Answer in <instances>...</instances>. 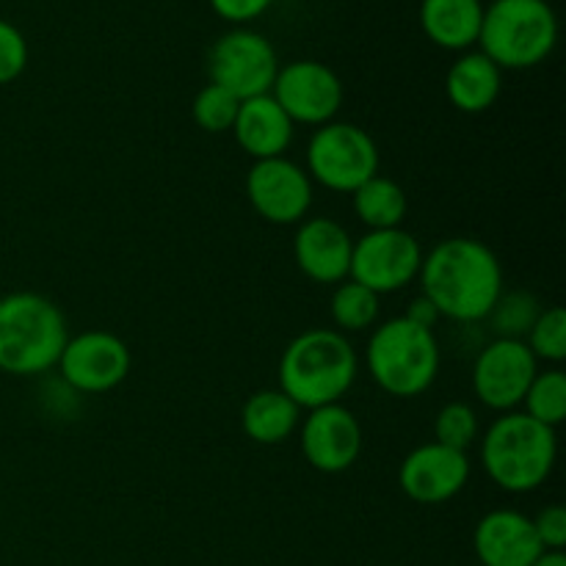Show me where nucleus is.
<instances>
[{
	"label": "nucleus",
	"instance_id": "obj_1",
	"mask_svg": "<svg viewBox=\"0 0 566 566\" xmlns=\"http://www.w3.org/2000/svg\"><path fill=\"white\" fill-rule=\"evenodd\" d=\"M420 293L440 318L457 324L486 321L503 293L497 254L475 238H446L420 263Z\"/></svg>",
	"mask_w": 566,
	"mask_h": 566
},
{
	"label": "nucleus",
	"instance_id": "obj_2",
	"mask_svg": "<svg viewBox=\"0 0 566 566\" xmlns=\"http://www.w3.org/2000/svg\"><path fill=\"white\" fill-rule=\"evenodd\" d=\"M359 374V357L352 340L337 329L302 332L280 357V390L298 409L340 403Z\"/></svg>",
	"mask_w": 566,
	"mask_h": 566
},
{
	"label": "nucleus",
	"instance_id": "obj_3",
	"mask_svg": "<svg viewBox=\"0 0 566 566\" xmlns=\"http://www.w3.org/2000/svg\"><path fill=\"white\" fill-rule=\"evenodd\" d=\"M556 429L525 412H503L481 437V468L495 486L512 495L536 492L556 468Z\"/></svg>",
	"mask_w": 566,
	"mask_h": 566
},
{
	"label": "nucleus",
	"instance_id": "obj_4",
	"mask_svg": "<svg viewBox=\"0 0 566 566\" xmlns=\"http://www.w3.org/2000/svg\"><path fill=\"white\" fill-rule=\"evenodd\" d=\"M70 332L55 302L33 291L0 296V370L9 376H39L59 365Z\"/></svg>",
	"mask_w": 566,
	"mask_h": 566
},
{
	"label": "nucleus",
	"instance_id": "obj_5",
	"mask_svg": "<svg viewBox=\"0 0 566 566\" xmlns=\"http://www.w3.org/2000/svg\"><path fill=\"white\" fill-rule=\"evenodd\" d=\"M368 374L392 398H418L440 374V343L434 329L412 324L403 315L370 332Z\"/></svg>",
	"mask_w": 566,
	"mask_h": 566
},
{
	"label": "nucleus",
	"instance_id": "obj_6",
	"mask_svg": "<svg viewBox=\"0 0 566 566\" xmlns=\"http://www.w3.org/2000/svg\"><path fill=\"white\" fill-rule=\"evenodd\" d=\"M558 20L547 0H492L484 6L481 53L501 70H531L556 50Z\"/></svg>",
	"mask_w": 566,
	"mask_h": 566
},
{
	"label": "nucleus",
	"instance_id": "obj_7",
	"mask_svg": "<svg viewBox=\"0 0 566 566\" xmlns=\"http://www.w3.org/2000/svg\"><path fill=\"white\" fill-rule=\"evenodd\" d=\"M310 180L335 193H354L379 175V147L354 122H326L307 142Z\"/></svg>",
	"mask_w": 566,
	"mask_h": 566
},
{
	"label": "nucleus",
	"instance_id": "obj_8",
	"mask_svg": "<svg viewBox=\"0 0 566 566\" xmlns=\"http://www.w3.org/2000/svg\"><path fill=\"white\" fill-rule=\"evenodd\" d=\"M280 72L276 50L263 33L249 28H232L216 39L208 53L210 83L230 92L235 99H252L271 94Z\"/></svg>",
	"mask_w": 566,
	"mask_h": 566
},
{
	"label": "nucleus",
	"instance_id": "obj_9",
	"mask_svg": "<svg viewBox=\"0 0 566 566\" xmlns=\"http://www.w3.org/2000/svg\"><path fill=\"white\" fill-rule=\"evenodd\" d=\"M423 249L418 238L403 227L396 230H368L352 249L348 280L359 282L376 296L398 293L412 285L420 274Z\"/></svg>",
	"mask_w": 566,
	"mask_h": 566
},
{
	"label": "nucleus",
	"instance_id": "obj_10",
	"mask_svg": "<svg viewBox=\"0 0 566 566\" xmlns=\"http://www.w3.org/2000/svg\"><path fill=\"white\" fill-rule=\"evenodd\" d=\"M130 365V348L119 335L108 329H86L66 340L55 368L75 392L103 396L127 379Z\"/></svg>",
	"mask_w": 566,
	"mask_h": 566
},
{
	"label": "nucleus",
	"instance_id": "obj_11",
	"mask_svg": "<svg viewBox=\"0 0 566 566\" xmlns=\"http://www.w3.org/2000/svg\"><path fill=\"white\" fill-rule=\"evenodd\" d=\"M539 374V359L525 340L495 337L473 363V392L492 412H517L531 381Z\"/></svg>",
	"mask_w": 566,
	"mask_h": 566
},
{
	"label": "nucleus",
	"instance_id": "obj_12",
	"mask_svg": "<svg viewBox=\"0 0 566 566\" xmlns=\"http://www.w3.org/2000/svg\"><path fill=\"white\" fill-rule=\"evenodd\" d=\"M271 97L291 116L293 125L298 122V125L321 127L326 122H335L346 99V88L332 66L304 59L280 66Z\"/></svg>",
	"mask_w": 566,
	"mask_h": 566
},
{
	"label": "nucleus",
	"instance_id": "obj_13",
	"mask_svg": "<svg viewBox=\"0 0 566 566\" xmlns=\"http://www.w3.org/2000/svg\"><path fill=\"white\" fill-rule=\"evenodd\" d=\"M247 199L269 224H302L313 208V180L285 155L254 160L247 171Z\"/></svg>",
	"mask_w": 566,
	"mask_h": 566
},
{
	"label": "nucleus",
	"instance_id": "obj_14",
	"mask_svg": "<svg viewBox=\"0 0 566 566\" xmlns=\"http://www.w3.org/2000/svg\"><path fill=\"white\" fill-rule=\"evenodd\" d=\"M470 481V457L440 442H423L403 457L398 486L420 506H440L453 501Z\"/></svg>",
	"mask_w": 566,
	"mask_h": 566
},
{
	"label": "nucleus",
	"instance_id": "obj_15",
	"mask_svg": "<svg viewBox=\"0 0 566 566\" xmlns=\"http://www.w3.org/2000/svg\"><path fill=\"white\" fill-rule=\"evenodd\" d=\"M302 453L324 475L346 473L363 453V426L343 403L310 409L302 423Z\"/></svg>",
	"mask_w": 566,
	"mask_h": 566
},
{
	"label": "nucleus",
	"instance_id": "obj_16",
	"mask_svg": "<svg viewBox=\"0 0 566 566\" xmlns=\"http://www.w3.org/2000/svg\"><path fill=\"white\" fill-rule=\"evenodd\" d=\"M352 249L354 241L348 230L329 216L304 219L293 238V260L315 285H340L348 280Z\"/></svg>",
	"mask_w": 566,
	"mask_h": 566
},
{
	"label": "nucleus",
	"instance_id": "obj_17",
	"mask_svg": "<svg viewBox=\"0 0 566 566\" xmlns=\"http://www.w3.org/2000/svg\"><path fill=\"white\" fill-rule=\"evenodd\" d=\"M473 551L481 566H531L545 553L528 514L495 509L475 525Z\"/></svg>",
	"mask_w": 566,
	"mask_h": 566
},
{
	"label": "nucleus",
	"instance_id": "obj_18",
	"mask_svg": "<svg viewBox=\"0 0 566 566\" xmlns=\"http://www.w3.org/2000/svg\"><path fill=\"white\" fill-rule=\"evenodd\" d=\"M232 133H235L238 147L252 160L280 158L293 142V122L271 94H260V97L243 99Z\"/></svg>",
	"mask_w": 566,
	"mask_h": 566
},
{
	"label": "nucleus",
	"instance_id": "obj_19",
	"mask_svg": "<svg viewBox=\"0 0 566 566\" xmlns=\"http://www.w3.org/2000/svg\"><path fill=\"white\" fill-rule=\"evenodd\" d=\"M503 88V70L481 50H468L451 64L446 75L448 103L462 114H484L497 103Z\"/></svg>",
	"mask_w": 566,
	"mask_h": 566
},
{
	"label": "nucleus",
	"instance_id": "obj_20",
	"mask_svg": "<svg viewBox=\"0 0 566 566\" xmlns=\"http://www.w3.org/2000/svg\"><path fill=\"white\" fill-rule=\"evenodd\" d=\"M484 3L481 0H423L420 28L437 48L451 53H468L479 44Z\"/></svg>",
	"mask_w": 566,
	"mask_h": 566
},
{
	"label": "nucleus",
	"instance_id": "obj_21",
	"mask_svg": "<svg viewBox=\"0 0 566 566\" xmlns=\"http://www.w3.org/2000/svg\"><path fill=\"white\" fill-rule=\"evenodd\" d=\"M298 423H302V409L280 387L252 392L241 409L243 434L258 446H280L291 440Z\"/></svg>",
	"mask_w": 566,
	"mask_h": 566
},
{
	"label": "nucleus",
	"instance_id": "obj_22",
	"mask_svg": "<svg viewBox=\"0 0 566 566\" xmlns=\"http://www.w3.org/2000/svg\"><path fill=\"white\" fill-rule=\"evenodd\" d=\"M352 205L354 216L368 230H396V227H403L409 213L407 191L385 175H376L368 182H363L352 193Z\"/></svg>",
	"mask_w": 566,
	"mask_h": 566
},
{
	"label": "nucleus",
	"instance_id": "obj_23",
	"mask_svg": "<svg viewBox=\"0 0 566 566\" xmlns=\"http://www.w3.org/2000/svg\"><path fill=\"white\" fill-rule=\"evenodd\" d=\"M329 313L340 335L365 332L379 318V296L374 291H368V287L359 285V282L343 280L335 287V293H332Z\"/></svg>",
	"mask_w": 566,
	"mask_h": 566
},
{
	"label": "nucleus",
	"instance_id": "obj_24",
	"mask_svg": "<svg viewBox=\"0 0 566 566\" xmlns=\"http://www.w3.org/2000/svg\"><path fill=\"white\" fill-rule=\"evenodd\" d=\"M523 407L528 418L536 423L558 429L566 418V374L562 368L539 370L531 381L528 392L523 398Z\"/></svg>",
	"mask_w": 566,
	"mask_h": 566
},
{
	"label": "nucleus",
	"instance_id": "obj_25",
	"mask_svg": "<svg viewBox=\"0 0 566 566\" xmlns=\"http://www.w3.org/2000/svg\"><path fill=\"white\" fill-rule=\"evenodd\" d=\"M542 313L539 302H536L534 293L528 291H512L501 293L497 304L492 307V313L486 315V321H492V329L495 337H512V340H525L528 329L534 326L536 315Z\"/></svg>",
	"mask_w": 566,
	"mask_h": 566
},
{
	"label": "nucleus",
	"instance_id": "obj_26",
	"mask_svg": "<svg viewBox=\"0 0 566 566\" xmlns=\"http://www.w3.org/2000/svg\"><path fill=\"white\" fill-rule=\"evenodd\" d=\"M481 434L479 412L464 401H451L437 412L434 418V442L468 453Z\"/></svg>",
	"mask_w": 566,
	"mask_h": 566
},
{
	"label": "nucleus",
	"instance_id": "obj_27",
	"mask_svg": "<svg viewBox=\"0 0 566 566\" xmlns=\"http://www.w3.org/2000/svg\"><path fill=\"white\" fill-rule=\"evenodd\" d=\"M525 346L536 359L545 363H564L566 359V315L562 307H547L536 315L534 326L525 335Z\"/></svg>",
	"mask_w": 566,
	"mask_h": 566
},
{
	"label": "nucleus",
	"instance_id": "obj_28",
	"mask_svg": "<svg viewBox=\"0 0 566 566\" xmlns=\"http://www.w3.org/2000/svg\"><path fill=\"white\" fill-rule=\"evenodd\" d=\"M238 108H241V99H235L230 92L216 86V83H208L193 97L191 116L205 133H227L235 125Z\"/></svg>",
	"mask_w": 566,
	"mask_h": 566
},
{
	"label": "nucleus",
	"instance_id": "obj_29",
	"mask_svg": "<svg viewBox=\"0 0 566 566\" xmlns=\"http://www.w3.org/2000/svg\"><path fill=\"white\" fill-rule=\"evenodd\" d=\"M28 66V42L20 28L0 20V86L14 83Z\"/></svg>",
	"mask_w": 566,
	"mask_h": 566
},
{
	"label": "nucleus",
	"instance_id": "obj_30",
	"mask_svg": "<svg viewBox=\"0 0 566 566\" xmlns=\"http://www.w3.org/2000/svg\"><path fill=\"white\" fill-rule=\"evenodd\" d=\"M534 523L536 536H539L542 547L545 551H564L566 545V509L553 503V506L542 509L536 517H531Z\"/></svg>",
	"mask_w": 566,
	"mask_h": 566
},
{
	"label": "nucleus",
	"instance_id": "obj_31",
	"mask_svg": "<svg viewBox=\"0 0 566 566\" xmlns=\"http://www.w3.org/2000/svg\"><path fill=\"white\" fill-rule=\"evenodd\" d=\"M210 9L221 17L224 22H232L235 28L247 25V22L258 20L271 9L274 0H208Z\"/></svg>",
	"mask_w": 566,
	"mask_h": 566
},
{
	"label": "nucleus",
	"instance_id": "obj_32",
	"mask_svg": "<svg viewBox=\"0 0 566 566\" xmlns=\"http://www.w3.org/2000/svg\"><path fill=\"white\" fill-rule=\"evenodd\" d=\"M403 318L412 321V324H418V326H423V329H434V324H437V321H440V313H437L434 304H431L429 298H426L423 293H420L418 298H412V302H409V307H407V313H403Z\"/></svg>",
	"mask_w": 566,
	"mask_h": 566
},
{
	"label": "nucleus",
	"instance_id": "obj_33",
	"mask_svg": "<svg viewBox=\"0 0 566 566\" xmlns=\"http://www.w3.org/2000/svg\"><path fill=\"white\" fill-rule=\"evenodd\" d=\"M531 566H566V558L562 551H545Z\"/></svg>",
	"mask_w": 566,
	"mask_h": 566
},
{
	"label": "nucleus",
	"instance_id": "obj_34",
	"mask_svg": "<svg viewBox=\"0 0 566 566\" xmlns=\"http://www.w3.org/2000/svg\"><path fill=\"white\" fill-rule=\"evenodd\" d=\"M385 566H396V564H385Z\"/></svg>",
	"mask_w": 566,
	"mask_h": 566
}]
</instances>
